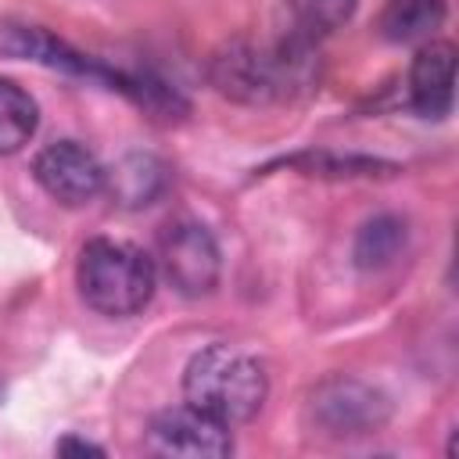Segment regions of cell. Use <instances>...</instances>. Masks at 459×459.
<instances>
[{"mask_svg": "<svg viewBox=\"0 0 459 459\" xmlns=\"http://www.w3.org/2000/svg\"><path fill=\"white\" fill-rule=\"evenodd\" d=\"M212 86L237 104H276L294 100L319 79V54L312 39L283 32L273 43L233 39L215 50L208 65Z\"/></svg>", "mask_w": 459, "mask_h": 459, "instance_id": "cell-1", "label": "cell"}, {"mask_svg": "<svg viewBox=\"0 0 459 459\" xmlns=\"http://www.w3.org/2000/svg\"><path fill=\"white\" fill-rule=\"evenodd\" d=\"M75 283L93 312L122 319V316H136L154 298L158 265L143 247L129 240L93 237L79 251Z\"/></svg>", "mask_w": 459, "mask_h": 459, "instance_id": "cell-2", "label": "cell"}, {"mask_svg": "<svg viewBox=\"0 0 459 459\" xmlns=\"http://www.w3.org/2000/svg\"><path fill=\"white\" fill-rule=\"evenodd\" d=\"M183 394L190 405L233 427L247 423L265 405L269 377L255 355L233 344H208L186 362Z\"/></svg>", "mask_w": 459, "mask_h": 459, "instance_id": "cell-3", "label": "cell"}, {"mask_svg": "<svg viewBox=\"0 0 459 459\" xmlns=\"http://www.w3.org/2000/svg\"><path fill=\"white\" fill-rule=\"evenodd\" d=\"M308 420L330 437H366L391 420V402L380 387L333 373L308 394Z\"/></svg>", "mask_w": 459, "mask_h": 459, "instance_id": "cell-4", "label": "cell"}, {"mask_svg": "<svg viewBox=\"0 0 459 459\" xmlns=\"http://www.w3.org/2000/svg\"><path fill=\"white\" fill-rule=\"evenodd\" d=\"M158 265L161 276L179 290L183 298H204L219 287L222 258L219 244L208 233V226L194 219H176L158 237Z\"/></svg>", "mask_w": 459, "mask_h": 459, "instance_id": "cell-5", "label": "cell"}, {"mask_svg": "<svg viewBox=\"0 0 459 459\" xmlns=\"http://www.w3.org/2000/svg\"><path fill=\"white\" fill-rule=\"evenodd\" d=\"M147 452L165 459H222L233 452L230 423L208 416L197 405H172L161 409L147 423Z\"/></svg>", "mask_w": 459, "mask_h": 459, "instance_id": "cell-6", "label": "cell"}, {"mask_svg": "<svg viewBox=\"0 0 459 459\" xmlns=\"http://www.w3.org/2000/svg\"><path fill=\"white\" fill-rule=\"evenodd\" d=\"M32 176L47 197H54L57 204L79 208V204H90L93 197L104 194L108 169L79 140H54L36 154Z\"/></svg>", "mask_w": 459, "mask_h": 459, "instance_id": "cell-7", "label": "cell"}, {"mask_svg": "<svg viewBox=\"0 0 459 459\" xmlns=\"http://www.w3.org/2000/svg\"><path fill=\"white\" fill-rule=\"evenodd\" d=\"M455 100V47L430 39L416 50L409 68V108L420 118H445Z\"/></svg>", "mask_w": 459, "mask_h": 459, "instance_id": "cell-8", "label": "cell"}, {"mask_svg": "<svg viewBox=\"0 0 459 459\" xmlns=\"http://www.w3.org/2000/svg\"><path fill=\"white\" fill-rule=\"evenodd\" d=\"M104 190L122 208H143L165 190V165L154 154H126L115 169H108Z\"/></svg>", "mask_w": 459, "mask_h": 459, "instance_id": "cell-9", "label": "cell"}, {"mask_svg": "<svg viewBox=\"0 0 459 459\" xmlns=\"http://www.w3.org/2000/svg\"><path fill=\"white\" fill-rule=\"evenodd\" d=\"M405 237H409L405 219H398V215H391V212L373 215V219H366V222L359 226L355 244H351V258H355V265L366 269V273L387 269V265L402 255Z\"/></svg>", "mask_w": 459, "mask_h": 459, "instance_id": "cell-10", "label": "cell"}, {"mask_svg": "<svg viewBox=\"0 0 459 459\" xmlns=\"http://www.w3.org/2000/svg\"><path fill=\"white\" fill-rule=\"evenodd\" d=\"M445 0H384L380 29L391 43H416L434 36V29L445 22Z\"/></svg>", "mask_w": 459, "mask_h": 459, "instance_id": "cell-11", "label": "cell"}, {"mask_svg": "<svg viewBox=\"0 0 459 459\" xmlns=\"http://www.w3.org/2000/svg\"><path fill=\"white\" fill-rule=\"evenodd\" d=\"M39 126V108L25 86L0 75V154H18Z\"/></svg>", "mask_w": 459, "mask_h": 459, "instance_id": "cell-12", "label": "cell"}, {"mask_svg": "<svg viewBox=\"0 0 459 459\" xmlns=\"http://www.w3.org/2000/svg\"><path fill=\"white\" fill-rule=\"evenodd\" d=\"M359 0H287V32L319 43L355 14Z\"/></svg>", "mask_w": 459, "mask_h": 459, "instance_id": "cell-13", "label": "cell"}, {"mask_svg": "<svg viewBox=\"0 0 459 459\" xmlns=\"http://www.w3.org/2000/svg\"><path fill=\"white\" fill-rule=\"evenodd\" d=\"M298 165L308 176H377V169H391L369 158H333V154H305L298 158Z\"/></svg>", "mask_w": 459, "mask_h": 459, "instance_id": "cell-14", "label": "cell"}, {"mask_svg": "<svg viewBox=\"0 0 459 459\" xmlns=\"http://www.w3.org/2000/svg\"><path fill=\"white\" fill-rule=\"evenodd\" d=\"M57 452H61V455H104L100 445H93V441H86V437H75V434L61 437V441H57Z\"/></svg>", "mask_w": 459, "mask_h": 459, "instance_id": "cell-15", "label": "cell"}]
</instances>
